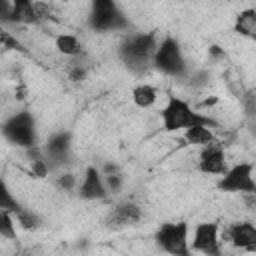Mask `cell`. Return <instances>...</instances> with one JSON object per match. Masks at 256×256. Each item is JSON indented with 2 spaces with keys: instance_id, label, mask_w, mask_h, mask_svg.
Segmentation results:
<instances>
[{
  "instance_id": "obj_7",
  "label": "cell",
  "mask_w": 256,
  "mask_h": 256,
  "mask_svg": "<svg viewBox=\"0 0 256 256\" xmlns=\"http://www.w3.org/2000/svg\"><path fill=\"white\" fill-rule=\"evenodd\" d=\"M156 50V40L152 34H136L126 40L122 46V58L130 68L142 70L150 60Z\"/></svg>"
},
{
  "instance_id": "obj_18",
  "label": "cell",
  "mask_w": 256,
  "mask_h": 256,
  "mask_svg": "<svg viewBox=\"0 0 256 256\" xmlns=\"http://www.w3.org/2000/svg\"><path fill=\"white\" fill-rule=\"evenodd\" d=\"M70 150V136L68 134H56L54 138H50L48 146H46V152L54 158H62L66 156Z\"/></svg>"
},
{
  "instance_id": "obj_13",
  "label": "cell",
  "mask_w": 256,
  "mask_h": 256,
  "mask_svg": "<svg viewBox=\"0 0 256 256\" xmlns=\"http://www.w3.org/2000/svg\"><path fill=\"white\" fill-rule=\"evenodd\" d=\"M212 140H216L212 126L194 124V126H190V128L184 130V142L190 144V146H206V144H210Z\"/></svg>"
},
{
  "instance_id": "obj_20",
  "label": "cell",
  "mask_w": 256,
  "mask_h": 256,
  "mask_svg": "<svg viewBox=\"0 0 256 256\" xmlns=\"http://www.w3.org/2000/svg\"><path fill=\"white\" fill-rule=\"evenodd\" d=\"M20 202L16 200V196L12 194L10 186L6 184L4 178H0V210H10V212H16L20 210Z\"/></svg>"
},
{
  "instance_id": "obj_23",
  "label": "cell",
  "mask_w": 256,
  "mask_h": 256,
  "mask_svg": "<svg viewBox=\"0 0 256 256\" xmlns=\"http://www.w3.org/2000/svg\"><path fill=\"white\" fill-rule=\"evenodd\" d=\"M0 24H12V0H0Z\"/></svg>"
},
{
  "instance_id": "obj_21",
  "label": "cell",
  "mask_w": 256,
  "mask_h": 256,
  "mask_svg": "<svg viewBox=\"0 0 256 256\" xmlns=\"http://www.w3.org/2000/svg\"><path fill=\"white\" fill-rule=\"evenodd\" d=\"M0 46L6 48V50H14V52H20V54H26V48L22 46V42L4 28V24H0Z\"/></svg>"
},
{
  "instance_id": "obj_6",
  "label": "cell",
  "mask_w": 256,
  "mask_h": 256,
  "mask_svg": "<svg viewBox=\"0 0 256 256\" xmlns=\"http://www.w3.org/2000/svg\"><path fill=\"white\" fill-rule=\"evenodd\" d=\"M218 188L228 194H256V182H254V164L252 162H240L232 168H226L224 174H220Z\"/></svg>"
},
{
  "instance_id": "obj_2",
  "label": "cell",
  "mask_w": 256,
  "mask_h": 256,
  "mask_svg": "<svg viewBox=\"0 0 256 256\" xmlns=\"http://www.w3.org/2000/svg\"><path fill=\"white\" fill-rule=\"evenodd\" d=\"M152 62L166 76H182L186 72L184 52L174 38H164L160 44H156V50L152 54Z\"/></svg>"
},
{
  "instance_id": "obj_4",
  "label": "cell",
  "mask_w": 256,
  "mask_h": 256,
  "mask_svg": "<svg viewBox=\"0 0 256 256\" xmlns=\"http://www.w3.org/2000/svg\"><path fill=\"white\" fill-rule=\"evenodd\" d=\"M90 26L96 32H112L128 26L116 0H92L90 6Z\"/></svg>"
},
{
  "instance_id": "obj_11",
  "label": "cell",
  "mask_w": 256,
  "mask_h": 256,
  "mask_svg": "<svg viewBox=\"0 0 256 256\" xmlns=\"http://www.w3.org/2000/svg\"><path fill=\"white\" fill-rule=\"evenodd\" d=\"M142 220V210L140 206L126 202V204H118L116 208L110 210V214L106 216V224L110 228H126V226H134Z\"/></svg>"
},
{
  "instance_id": "obj_19",
  "label": "cell",
  "mask_w": 256,
  "mask_h": 256,
  "mask_svg": "<svg viewBox=\"0 0 256 256\" xmlns=\"http://www.w3.org/2000/svg\"><path fill=\"white\" fill-rule=\"evenodd\" d=\"M16 232H18V226H16L14 212H10V210H0V238L14 240V238H16Z\"/></svg>"
},
{
  "instance_id": "obj_9",
  "label": "cell",
  "mask_w": 256,
  "mask_h": 256,
  "mask_svg": "<svg viewBox=\"0 0 256 256\" xmlns=\"http://www.w3.org/2000/svg\"><path fill=\"white\" fill-rule=\"evenodd\" d=\"M228 168L226 164V154H224V146L216 140H212L210 144L202 146V154H200V160H198V170L202 174H214V176H220L224 174Z\"/></svg>"
},
{
  "instance_id": "obj_3",
  "label": "cell",
  "mask_w": 256,
  "mask_h": 256,
  "mask_svg": "<svg viewBox=\"0 0 256 256\" xmlns=\"http://www.w3.org/2000/svg\"><path fill=\"white\" fill-rule=\"evenodd\" d=\"M2 134L18 148H32L36 144V120L30 112H18L2 124Z\"/></svg>"
},
{
  "instance_id": "obj_10",
  "label": "cell",
  "mask_w": 256,
  "mask_h": 256,
  "mask_svg": "<svg viewBox=\"0 0 256 256\" xmlns=\"http://www.w3.org/2000/svg\"><path fill=\"white\" fill-rule=\"evenodd\" d=\"M78 194L84 200H104L108 196V188L104 182V176L100 174V170L96 166H88L82 182L78 184Z\"/></svg>"
},
{
  "instance_id": "obj_24",
  "label": "cell",
  "mask_w": 256,
  "mask_h": 256,
  "mask_svg": "<svg viewBox=\"0 0 256 256\" xmlns=\"http://www.w3.org/2000/svg\"><path fill=\"white\" fill-rule=\"evenodd\" d=\"M58 186L64 188V190H72V188L76 186V178H74L72 174H62V176L58 178Z\"/></svg>"
},
{
  "instance_id": "obj_22",
  "label": "cell",
  "mask_w": 256,
  "mask_h": 256,
  "mask_svg": "<svg viewBox=\"0 0 256 256\" xmlns=\"http://www.w3.org/2000/svg\"><path fill=\"white\" fill-rule=\"evenodd\" d=\"M14 218H16V226L22 228V230H34V228H38V218H36V214L28 212V210H24V208L16 210V212H14Z\"/></svg>"
},
{
  "instance_id": "obj_1",
  "label": "cell",
  "mask_w": 256,
  "mask_h": 256,
  "mask_svg": "<svg viewBox=\"0 0 256 256\" xmlns=\"http://www.w3.org/2000/svg\"><path fill=\"white\" fill-rule=\"evenodd\" d=\"M160 118H162V128L166 132H178V130H186L194 124H206V126H212L216 128L218 122L212 120L210 116L194 110L190 106V102H186L184 98H178V96H170L166 106L162 108L160 112Z\"/></svg>"
},
{
  "instance_id": "obj_17",
  "label": "cell",
  "mask_w": 256,
  "mask_h": 256,
  "mask_svg": "<svg viewBox=\"0 0 256 256\" xmlns=\"http://www.w3.org/2000/svg\"><path fill=\"white\" fill-rule=\"evenodd\" d=\"M54 44H56V50L68 58H76L82 54V42L74 34H60L56 36Z\"/></svg>"
},
{
  "instance_id": "obj_15",
  "label": "cell",
  "mask_w": 256,
  "mask_h": 256,
  "mask_svg": "<svg viewBox=\"0 0 256 256\" xmlns=\"http://www.w3.org/2000/svg\"><path fill=\"white\" fill-rule=\"evenodd\" d=\"M234 30H236L240 36L254 38V36H256V10H254V8L242 10V12L236 16Z\"/></svg>"
},
{
  "instance_id": "obj_14",
  "label": "cell",
  "mask_w": 256,
  "mask_h": 256,
  "mask_svg": "<svg viewBox=\"0 0 256 256\" xmlns=\"http://www.w3.org/2000/svg\"><path fill=\"white\" fill-rule=\"evenodd\" d=\"M12 24H38L34 0H12Z\"/></svg>"
},
{
  "instance_id": "obj_5",
  "label": "cell",
  "mask_w": 256,
  "mask_h": 256,
  "mask_svg": "<svg viewBox=\"0 0 256 256\" xmlns=\"http://www.w3.org/2000/svg\"><path fill=\"white\" fill-rule=\"evenodd\" d=\"M156 242L168 254L188 256L190 254V228L186 222L162 224L156 232Z\"/></svg>"
},
{
  "instance_id": "obj_12",
  "label": "cell",
  "mask_w": 256,
  "mask_h": 256,
  "mask_svg": "<svg viewBox=\"0 0 256 256\" xmlns=\"http://www.w3.org/2000/svg\"><path fill=\"white\" fill-rule=\"evenodd\" d=\"M228 240L246 252L256 250V228L252 222H236L228 228Z\"/></svg>"
},
{
  "instance_id": "obj_8",
  "label": "cell",
  "mask_w": 256,
  "mask_h": 256,
  "mask_svg": "<svg viewBox=\"0 0 256 256\" xmlns=\"http://www.w3.org/2000/svg\"><path fill=\"white\" fill-rule=\"evenodd\" d=\"M190 250H196L208 256H218L220 254V226L216 222L198 224L190 240Z\"/></svg>"
},
{
  "instance_id": "obj_16",
  "label": "cell",
  "mask_w": 256,
  "mask_h": 256,
  "mask_svg": "<svg viewBox=\"0 0 256 256\" xmlns=\"http://www.w3.org/2000/svg\"><path fill=\"white\" fill-rule=\"evenodd\" d=\"M132 100H134V104L138 108L148 110L158 102V90L154 86H150V84H138L132 90Z\"/></svg>"
}]
</instances>
